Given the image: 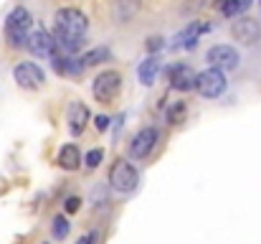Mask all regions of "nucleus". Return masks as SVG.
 Returning a JSON list of instances; mask_svg holds the SVG:
<instances>
[{
	"mask_svg": "<svg viewBox=\"0 0 261 244\" xmlns=\"http://www.w3.org/2000/svg\"><path fill=\"white\" fill-rule=\"evenodd\" d=\"M5 41L10 49H25V41H28V33L33 31V15L28 8L23 5H15L8 15H5Z\"/></svg>",
	"mask_w": 261,
	"mask_h": 244,
	"instance_id": "f257e3e1",
	"label": "nucleus"
},
{
	"mask_svg": "<svg viewBox=\"0 0 261 244\" xmlns=\"http://www.w3.org/2000/svg\"><path fill=\"white\" fill-rule=\"evenodd\" d=\"M109 188L119 196H132L140 188V170L135 168V163H129L127 158H117L109 168Z\"/></svg>",
	"mask_w": 261,
	"mask_h": 244,
	"instance_id": "f03ea898",
	"label": "nucleus"
},
{
	"mask_svg": "<svg viewBox=\"0 0 261 244\" xmlns=\"http://www.w3.org/2000/svg\"><path fill=\"white\" fill-rule=\"evenodd\" d=\"M54 26H56V33L61 36H71V38H84L89 31V18L79 10V8H59L56 15H54Z\"/></svg>",
	"mask_w": 261,
	"mask_h": 244,
	"instance_id": "7ed1b4c3",
	"label": "nucleus"
},
{
	"mask_svg": "<svg viewBox=\"0 0 261 244\" xmlns=\"http://www.w3.org/2000/svg\"><path fill=\"white\" fill-rule=\"evenodd\" d=\"M226 89H228V77L223 72H218L213 66L198 72V77H195V92L203 99H218V97L226 94Z\"/></svg>",
	"mask_w": 261,
	"mask_h": 244,
	"instance_id": "20e7f679",
	"label": "nucleus"
},
{
	"mask_svg": "<svg viewBox=\"0 0 261 244\" xmlns=\"http://www.w3.org/2000/svg\"><path fill=\"white\" fill-rule=\"evenodd\" d=\"M122 92V74L117 69H104L91 81V94L101 104H112V99Z\"/></svg>",
	"mask_w": 261,
	"mask_h": 244,
	"instance_id": "39448f33",
	"label": "nucleus"
},
{
	"mask_svg": "<svg viewBox=\"0 0 261 244\" xmlns=\"http://www.w3.org/2000/svg\"><path fill=\"white\" fill-rule=\"evenodd\" d=\"M158 143H160V130L158 127H142V130H137V135L129 140V145H127V158L129 161H145V158H150L152 156V150L158 148Z\"/></svg>",
	"mask_w": 261,
	"mask_h": 244,
	"instance_id": "423d86ee",
	"label": "nucleus"
},
{
	"mask_svg": "<svg viewBox=\"0 0 261 244\" xmlns=\"http://www.w3.org/2000/svg\"><path fill=\"white\" fill-rule=\"evenodd\" d=\"M205 61H208V66H213V69H218V72H223V74L241 66L239 51H236L233 46H228V43H216V46H211V49L205 51Z\"/></svg>",
	"mask_w": 261,
	"mask_h": 244,
	"instance_id": "0eeeda50",
	"label": "nucleus"
},
{
	"mask_svg": "<svg viewBox=\"0 0 261 244\" xmlns=\"http://www.w3.org/2000/svg\"><path fill=\"white\" fill-rule=\"evenodd\" d=\"M13 79H15V84H18L20 89L36 92V89H43L46 72H43L36 61H20V64H15V69H13Z\"/></svg>",
	"mask_w": 261,
	"mask_h": 244,
	"instance_id": "6e6552de",
	"label": "nucleus"
},
{
	"mask_svg": "<svg viewBox=\"0 0 261 244\" xmlns=\"http://www.w3.org/2000/svg\"><path fill=\"white\" fill-rule=\"evenodd\" d=\"M208 31H211V23H205V20H190L188 26H182V28L175 33L173 46L175 49H182V51H193V49L198 46L200 36L208 33Z\"/></svg>",
	"mask_w": 261,
	"mask_h": 244,
	"instance_id": "1a4fd4ad",
	"label": "nucleus"
},
{
	"mask_svg": "<svg viewBox=\"0 0 261 244\" xmlns=\"http://www.w3.org/2000/svg\"><path fill=\"white\" fill-rule=\"evenodd\" d=\"M231 36H233L239 43H244V46H256V43L261 41L259 20H254V18H249V15L236 18L233 26H231Z\"/></svg>",
	"mask_w": 261,
	"mask_h": 244,
	"instance_id": "9d476101",
	"label": "nucleus"
},
{
	"mask_svg": "<svg viewBox=\"0 0 261 244\" xmlns=\"http://www.w3.org/2000/svg\"><path fill=\"white\" fill-rule=\"evenodd\" d=\"M25 49H28L33 56H38V59H51V54L56 51V41H54V36H51L48 31L33 28V31L28 33Z\"/></svg>",
	"mask_w": 261,
	"mask_h": 244,
	"instance_id": "9b49d317",
	"label": "nucleus"
},
{
	"mask_svg": "<svg viewBox=\"0 0 261 244\" xmlns=\"http://www.w3.org/2000/svg\"><path fill=\"white\" fill-rule=\"evenodd\" d=\"M89 120H91V115H89V107L84 102H79V99L69 102V107H66V125H69V132L74 138H79L87 130Z\"/></svg>",
	"mask_w": 261,
	"mask_h": 244,
	"instance_id": "f8f14e48",
	"label": "nucleus"
},
{
	"mask_svg": "<svg viewBox=\"0 0 261 244\" xmlns=\"http://www.w3.org/2000/svg\"><path fill=\"white\" fill-rule=\"evenodd\" d=\"M195 72L188 66V64H173L170 66V86L175 92H193L195 89Z\"/></svg>",
	"mask_w": 261,
	"mask_h": 244,
	"instance_id": "ddd939ff",
	"label": "nucleus"
},
{
	"mask_svg": "<svg viewBox=\"0 0 261 244\" xmlns=\"http://www.w3.org/2000/svg\"><path fill=\"white\" fill-rule=\"evenodd\" d=\"M137 10H140V0H112V8H109L112 20L119 26L129 23L137 15Z\"/></svg>",
	"mask_w": 261,
	"mask_h": 244,
	"instance_id": "4468645a",
	"label": "nucleus"
},
{
	"mask_svg": "<svg viewBox=\"0 0 261 244\" xmlns=\"http://www.w3.org/2000/svg\"><path fill=\"white\" fill-rule=\"evenodd\" d=\"M56 163L64 170H79L82 163H84V156H82V150H79L76 143H66V145H61V150L56 156Z\"/></svg>",
	"mask_w": 261,
	"mask_h": 244,
	"instance_id": "2eb2a0df",
	"label": "nucleus"
},
{
	"mask_svg": "<svg viewBox=\"0 0 261 244\" xmlns=\"http://www.w3.org/2000/svg\"><path fill=\"white\" fill-rule=\"evenodd\" d=\"M158 74H160V56H147L145 61H140L137 79L142 86H152L158 81Z\"/></svg>",
	"mask_w": 261,
	"mask_h": 244,
	"instance_id": "dca6fc26",
	"label": "nucleus"
},
{
	"mask_svg": "<svg viewBox=\"0 0 261 244\" xmlns=\"http://www.w3.org/2000/svg\"><path fill=\"white\" fill-rule=\"evenodd\" d=\"M79 61H82L84 69H91V66H96V64H107V61H112V51H109L107 46H96V49L87 51Z\"/></svg>",
	"mask_w": 261,
	"mask_h": 244,
	"instance_id": "f3484780",
	"label": "nucleus"
},
{
	"mask_svg": "<svg viewBox=\"0 0 261 244\" xmlns=\"http://www.w3.org/2000/svg\"><path fill=\"white\" fill-rule=\"evenodd\" d=\"M254 5V0H223L221 3V13L226 18H241L246 15V10Z\"/></svg>",
	"mask_w": 261,
	"mask_h": 244,
	"instance_id": "a211bd4d",
	"label": "nucleus"
},
{
	"mask_svg": "<svg viewBox=\"0 0 261 244\" xmlns=\"http://www.w3.org/2000/svg\"><path fill=\"white\" fill-rule=\"evenodd\" d=\"M69 232H71L69 219H66V216H54V221H51V237H54L56 242H64V239L69 237Z\"/></svg>",
	"mask_w": 261,
	"mask_h": 244,
	"instance_id": "6ab92c4d",
	"label": "nucleus"
},
{
	"mask_svg": "<svg viewBox=\"0 0 261 244\" xmlns=\"http://www.w3.org/2000/svg\"><path fill=\"white\" fill-rule=\"evenodd\" d=\"M185 115H188V104L185 102H173L170 107H168V112H165V120L170 122V125H180L182 120H185Z\"/></svg>",
	"mask_w": 261,
	"mask_h": 244,
	"instance_id": "aec40b11",
	"label": "nucleus"
},
{
	"mask_svg": "<svg viewBox=\"0 0 261 244\" xmlns=\"http://www.w3.org/2000/svg\"><path fill=\"white\" fill-rule=\"evenodd\" d=\"M104 161V150L101 148H91L87 156H84V165H87L89 170H94V168H99Z\"/></svg>",
	"mask_w": 261,
	"mask_h": 244,
	"instance_id": "412c9836",
	"label": "nucleus"
},
{
	"mask_svg": "<svg viewBox=\"0 0 261 244\" xmlns=\"http://www.w3.org/2000/svg\"><path fill=\"white\" fill-rule=\"evenodd\" d=\"M82 204H84L82 196H69V198L64 201V211H66V214H76V211L82 209Z\"/></svg>",
	"mask_w": 261,
	"mask_h": 244,
	"instance_id": "4be33fe9",
	"label": "nucleus"
},
{
	"mask_svg": "<svg viewBox=\"0 0 261 244\" xmlns=\"http://www.w3.org/2000/svg\"><path fill=\"white\" fill-rule=\"evenodd\" d=\"M165 46V38L163 36H150L147 38V51H150V56H155V51H160Z\"/></svg>",
	"mask_w": 261,
	"mask_h": 244,
	"instance_id": "5701e85b",
	"label": "nucleus"
},
{
	"mask_svg": "<svg viewBox=\"0 0 261 244\" xmlns=\"http://www.w3.org/2000/svg\"><path fill=\"white\" fill-rule=\"evenodd\" d=\"M94 127H96L99 132H107V127H109V117H107V115H96V120H94Z\"/></svg>",
	"mask_w": 261,
	"mask_h": 244,
	"instance_id": "b1692460",
	"label": "nucleus"
},
{
	"mask_svg": "<svg viewBox=\"0 0 261 244\" xmlns=\"http://www.w3.org/2000/svg\"><path fill=\"white\" fill-rule=\"evenodd\" d=\"M203 5H205V0H190V3H185V5H182V10H185V13H193L195 8L200 10Z\"/></svg>",
	"mask_w": 261,
	"mask_h": 244,
	"instance_id": "393cba45",
	"label": "nucleus"
},
{
	"mask_svg": "<svg viewBox=\"0 0 261 244\" xmlns=\"http://www.w3.org/2000/svg\"><path fill=\"white\" fill-rule=\"evenodd\" d=\"M96 239H99V234L91 229V232H87V234H84V237H82L76 244H96Z\"/></svg>",
	"mask_w": 261,
	"mask_h": 244,
	"instance_id": "a878e982",
	"label": "nucleus"
}]
</instances>
